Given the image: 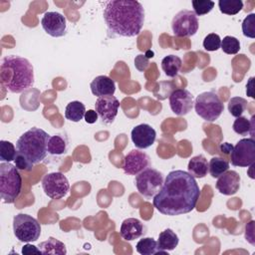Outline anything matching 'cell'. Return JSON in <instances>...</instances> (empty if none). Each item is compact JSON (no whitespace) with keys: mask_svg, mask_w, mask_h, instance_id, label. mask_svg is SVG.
<instances>
[{"mask_svg":"<svg viewBox=\"0 0 255 255\" xmlns=\"http://www.w3.org/2000/svg\"><path fill=\"white\" fill-rule=\"evenodd\" d=\"M162 173L157 169L147 167L135 176L134 184L137 191L144 197H153L163 184Z\"/></svg>","mask_w":255,"mask_h":255,"instance_id":"8","label":"cell"},{"mask_svg":"<svg viewBox=\"0 0 255 255\" xmlns=\"http://www.w3.org/2000/svg\"><path fill=\"white\" fill-rule=\"evenodd\" d=\"M120 233L123 239L132 241L144 234V226L141 221L136 218H127L121 225Z\"/></svg>","mask_w":255,"mask_h":255,"instance_id":"18","label":"cell"},{"mask_svg":"<svg viewBox=\"0 0 255 255\" xmlns=\"http://www.w3.org/2000/svg\"><path fill=\"white\" fill-rule=\"evenodd\" d=\"M247 109V101L242 97H233L228 102V111L231 116L238 118Z\"/></svg>","mask_w":255,"mask_h":255,"instance_id":"30","label":"cell"},{"mask_svg":"<svg viewBox=\"0 0 255 255\" xmlns=\"http://www.w3.org/2000/svg\"><path fill=\"white\" fill-rule=\"evenodd\" d=\"M187 169L188 173L194 178H203L208 172V161L202 154L195 155L189 160Z\"/></svg>","mask_w":255,"mask_h":255,"instance_id":"20","label":"cell"},{"mask_svg":"<svg viewBox=\"0 0 255 255\" xmlns=\"http://www.w3.org/2000/svg\"><path fill=\"white\" fill-rule=\"evenodd\" d=\"M181 59L175 55L165 56L161 61V68L164 74L169 78H174L177 76L181 68Z\"/></svg>","mask_w":255,"mask_h":255,"instance_id":"23","label":"cell"},{"mask_svg":"<svg viewBox=\"0 0 255 255\" xmlns=\"http://www.w3.org/2000/svg\"><path fill=\"white\" fill-rule=\"evenodd\" d=\"M232 148H233V146H232L230 143H228V142H223V143L220 145V149H221V151L224 152V153H229V152H231V151H232Z\"/></svg>","mask_w":255,"mask_h":255,"instance_id":"40","label":"cell"},{"mask_svg":"<svg viewBox=\"0 0 255 255\" xmlns=\"http://www.w3.org/2000/svg\"><path fill=\"white\" fill-rule=\"evenodd\" d=\"M22 189V177L18 168L10 162L0 163V195L4 203H13Z\"/></svg>","mask_w":255,"mask_h":255,"instance_id":"5","label":"cell"},{"mask_svg":"<svg viewBox=\"0 0 255 255\" xmlns=\"http://www.w3.org/2000/svg\"><path fill=\"white\" fill-rule=\"evenodd\" d=\"M254 223H255L254 220H251L249 223H247L246 231H245V238L252 245H255V242H254Z\"/></svg>","mask_w":255,"mask_h":255,"instance_id":"37","label":"cell"},{"mask_svg":"<svg viewBox=\"0 0 255 255\" xmlns=\"http://www.w3.org/2000/svg\"><path fill=\"white\" fill-rule=\"evenodd\" d=\"M220 45H221V39L219 35L215 33H209L208 35L205 36L203 40V48L209 52L217 51L220 48Z\"/></svg>","mask_w":255,"mask_h":255,"instance_id":"34","label":"cell"},{"mask_svg":"<svg viewBox=\"0 0 255 255\" xmlns=\"http://www.w3.org/2000/svg\"><path fill=\"white\" fill-rule=\"evenodd\" d=\"M243 35L248 38H255V14L251 13L242 22Z\"/></svg>","mask_w":255,"mask_h":255,"instance_id":"35","label":"cell"},{"mask_svg":"<svg viewBox=\"0 0 255 255\" xmlns=\"http://www.w3.org/2000/svg\"><path fill=\"white\" fill-rule=\"evenodd\" d=\"M22 253L23 254H42L40 249H38L35 245H32V244H26L23 246L22 248Z\"/></svg>","mask_w":255,"mask_h":255,"instance_id":"39","label":"cell"},{"mask_svg":"<svg viewBox=\"0 0 255 255\" xmlns=\"http://www.w3.org/2000/svg\"><path fill=\"white\" fill-rule=\"evenodd\" d=\"M254 119L255 117L253 116L251 120L246 119L245 117H238L233 123L232 128L233 130L240 134V135H246L247 133H250L253 137L254 135Z\"/></svg>","mask_w":255,"mask_h":255,"instance_id":"26","label":"cell"},{"mask_svg":"<svg viewBox=\"0 0 255 255\" xmlns=\"http://www.w3.org/2000/svg\"><path fill=\"white\" fill-rule=\"evenodd\" d=\"M218 7L221 13L226 15H235L243 8L241 0H219Z\"/></svg>","mask_w":255,"mask_h":255,"instance_id":"29","label":"cell"},{"mask_svg":"<svg viewBox=\"0 0 255 255\" xmlns=\"http://www.w3.org/2000/svg\"><path fill=\"white\" fill-rule=\"evenodd\" d=\"M220 48L225 54L234 55L237 54L240 50V42L233 36H226L223 38V40H221Z\"/></svg>","mask_w":255,"mask_h":255,"instance_id":"32","label":"cell"},{"mask_svg":"<svg viewBox=\"0 0 255 255\" xmlns=\"http://www.w3.org/2000/svg\"><path fill=\"white\" fill-rule=\"evenodd\" d=\"M229 168V162L220 156H214L208 162V172L214 178L219 177Z\"/></svg>","mask_w":255,"mask_h":255,"instance_id":"28","label":"cell"},{"mask_svg":"<svg viewBox=\"0 0 255 255\" xmlns=\"http://www.w3.org/2000/svg\"><path fill=\"white\" fill-rule=\"evenodd\" d=\"M13 231L16 239L20 242H34L41 235V225L31 215L20 213L13 218Z\"/></svg>","mask_w":255,"mask_h":255,"instance_id":"7","label":"cell"},{"mask_svg":"<svg viewBox=\"0 0 255 255\" xmlns=\"http://www.w3.org/2000/svg\"><path fill=\"white\" fill-rule=\"evenodd\" d=\"M67 147H68L67 140L63 136H61L60 134L50 135L48 139V144H47V149L50 154H53V155L63 154L67 151Z\"/></svg>","mask_w":255,"mask_h":255,"instance_id":"27","label":"cell"},{"mask_svg":"<svg viewBox=\"0 0 255 255\" xmlns=\"http://www.w3.org/2000/svg\"><path fill=\"white\" fill-rule=\"evenodd\" d=\"M49 137L50 135L44 129L32 128L17 139V153L24 156V158L34 166L46 157Z\"/></svg>","mask_w":255,"mask_h":255,"instance_id":"4","label":"cell"},{"mask_svg":"<svg viewBox=\"0 0 255 255\" xmlns=\"http://www.w3.org/2000/svg\"><path fill=\"white\" fill-rule=\"evenodd\" d=\"M41 25L44 31L55 38L62 37L67 32L66 18L58 12H46L41 19Z\"/></svg>","mask_w":255,"mask_h":255,"instance_id":"13","label":"cell"},{"mask_svg":"<svg viewBox=\"0 0 255 255\" xmlns=\"http://www.w3.org/2000/svg\"><path fill=\"white\" fill-rule=\"evenodd\" d=\"M120 102L115 96H105L98 98L95 104V111L105 124H112L119 111Z\"/></svg>","mask_w":255,"mask_h":255,"instance_id":"14","label":"cell"},{"mask_svg":"<svg viewBox=\"0 0 255 255\" xmlns=\"http://www.w3.org/2000/svg\"><path fill=\"white\" fill-rule=\"evenodd\" d=\"M86 113V107L82 102H70L65 109V118L71 122H80Z\"/></svg>","mask_w":255,"mask_h":255,"instance_id":"24","label":"cell"},{"mask_svg":"<svg viewBox=\"0 0 255 255\" xmlns=\"http://www.w3.org/2000/svg\"><path fill=\"white\" fill-rule=\"evenodd\" d=\"M98 117H99V115L97 114L96 111L89 110V111H86L84 119H85L86 123H88V124H95L98 121Z\"/></svg>","mask_w":255,"mask_h":255,"instance_id":"38","label":"cell"},{"mask_svg":"<svg viewBox=\"0 0 255 255\" xmlns=\"http://www.w3.org/2000/svg\"><path fill=\"white\" fill-rule=\"evenodd\" d=\"M179 242L178 236L176 235V233L167 228L163 231H161L158 235V239H157V245L158 248L163 251L164 253H166L167 251H171L173 249H175V247H177Z\"/></svg>","mask_w":255,"mask_h":255,"instance_id":"21","label":"cell"},{"mask_svg":"<svg viewBox=\"0 0 255 255\" xmlns=\"http://www.w3.org/2000/svg\"><path fill=\"white\" fill-rule=\"evenodd\" d=\"M148 166V155L145 152L140 151L139 149H132L125 156L123 169L127 174L137 175Z\"/></svg>","mask_w":255,"mask_h":255,"instance_id":"15","label":"cell"},{"mask_svg":"<svg viewBox=\"0 0 255 255\" xmlns=\"http://www.w3.org/2000/svg\"><path fill=\"white\" fill-rule=\"evenodd\" d=\"M191 3L194 10L193 12L196 16L205 15L209 13L214 7V2L211 0H192Z\"/></svg>","mask_w":255,"mask_h":255,"instance_id":"33","label":"cell"},{"mask_svg":"<svg viewBox=\"0 0 255 255\" xmlns=\"http://www.w3.org/2000/svg\"><path fill=\"white\" fill-rule=\"evenodd\" d=\"M39 249L41 253L45 255H65L67 253L65 244L54 237H49L48 240L41 242L39 244Z\"/></svg>","mask_w":255,"mask_h":255,"instance_id":"22","label":"cell"},{"mask_svg":"<svg viewBox=\"0 0 255 255\" xmlns=\"http://www.w3.org/2000/svg\"><path fill=\"white\" fill-rule=\"evenodd\" d=\"M1 85L10 93H22L34 85V69L23 57L11 55L2 59L0 66Z\"/></svg>","mask_w":255,"mask_h":255,"instance_id":"3","label":"cell"},{"mask_svg":"<svg viewBox=\"0 0 255 255\" xmlns=\"http://www.w3.org/2000/svg\"><path fill=\"white\" fill-rule=\"evenodd\" d=\"M42 187L48 197L52 199H60L68 193L70 183L68 178L62 172H51L43 177Z\"/></svg>","mask_w":255,"mask_h":255,"instance_id":"11","label":"cell"},{"mask_svg":"<svg viewBox=\"0 0 255 255\" xmlns=\"http://www.w3.org/2000/svg\"><path fill=\"white\" fill-rule=\"evenodd\" d=\"M198 19L191 10H181L171 21V29L175 37H191L198 30Z\"/></svg>","mask_w":255,"mask_h":255,"instance_id":"9","label":"cell"},{"mask_svg":"<svg viewBox=\"0 0 255 255\" xmlns=\"http://www.w3.org/2000/svg\"><path fill=\"white\" fill-rule=\"evenodd\" d=\"M103 17L110 37L137 36L144 23V9L138 1H105Z\"/></svg>","mask_w":255,"mask_h":255,"instance_id":"2","label":"cell"},{"mask_svg":"<svg viewBox=\"0 0 255 255\" xmlns=\"http://www.w3.org/2000/svg\"><path fill=\"white\" fill-rule=\"evenodd\" d=\"M91 92L98 98L105 96H114L116 92V84L110 77L101 75L96 77L90 84Z\"/></svg>","mask_w":255,"mask_h":255,"instance_id":"19","label":"cell"},{"mask_svg":"<svg viewBox=\"0 0 255 255\" xmlns=\"http://www.w3.org/2000/svg\"><path fill=\"white\" fill-rule=\"evenodd\" d=\"M241 177L235 170H227L216 181L217 190L224 195H233L240 188Z\"/></svg>","mask_w":255,"mask_h":255,"instance_id":"17","label":"cell"},{"mask_svg":"<svg viewBox=\"0 0 255 255\" xmlns=\"http://www.w3.org/2000/svg\"><path fill=\"white\" fill-rule=\"evenodd\" d=\"M17 149L14 144L8 140H0V160L10 162L15 159Z\"/></svg>","mask_w":255,"mask_h":255,"instance_id":"31","label":"cell"},{"mask_svg":"<svg viewBox=\"0 0 255 255\" xmlns=\"http://www.w3.org/2000/svg\"><path fill=\"white\" fill-rule=\"evenodd\" d=\"M200 197L195 178L183 170L170 171L153 196V206L164 215L175 216L192 211Z\"/></svg>","mask_w":255,"mask_h":255,"instance_id":"1","label":"cell"},{"mask_svg":"<svg viewBox=\"0 0 255 255\" xmlns=\"http://www.w3.org/2000/svg\"><path fill=\"white\" fill-rule=\"evenodd\" d=\"M231 163L234 166L248 167L255 162V140L253 137L240 139L230 152Z\"/></svg>","mask_w":255,"mask_h":255,"instance_id":"10","label":"cell"},{"mask_svg":"<svg viewBox=\"0 0 255 255\" xmlns=\"http://www.w3.org/2000/svg\"><path fill=\"white\" fill-rule=\"evenodd\" d=\"M131 140L138 149H145L151 146L156 138V131L147 124L135 126L130 132Z\"/></svg>","mask_w":255,"mask_h":255,"instance_id":"16","label":"cell"},{"mask_svg":"<svg viewBox=\"0 0 255 255\" xmlns=\"http://www.w3.org/2000/svg\"><path fill=\"white\" fill-rule=\"evenodd\" d=\"M149 66V61L148 58L145 57V55H137L134 59V67L139 71V72H143L147 69V67Z\"/></svg>","mask_w":255,"mask_h":255,"instance_id":"36","label":"cell"},{"mask_svg":"<svg viewBox=\"0 0 255 255\" xmlns=\"http://www.w3.org/2000/svg\"><path fill=\"white\" fill-rule=\"evenodd\" d=\"M169 106L176 116H185L194 106L193 96L186 89H175L169 96Z\"/></svg>","mask_w":255,"mask_h":255,"instance_id":"12","label":"cell"},{"mask_svg":"<svg viewBox=\"0 0 255 255\" xmlns=\"http://www.w3.org/2000/svg\"><path fill=\"white\" fill-rule=\"evenodd\" d=\"M194 109L201 119L212 123L221 116L224 106L217 94L213 92H203L196 97Z\"/></svg>","mask_w":255,"mask_h":255,"instance_id":"6","label":"cell"},{"mask_svg":"<svg viewBox=\"0 0 255 255\" xmlns=\"http://www.w3.org/2000/svg\"><path fill=\"white\" fill-rule=\"evenodd\" d=\"M135 249L137 253L141 255H152V254H158V253L165 254L163 251H161L158 248L157 241L154 240L152 237H145L140 239L136 243Z\"/></svg>","mask_w":255,"mask_h":255,"instance_id":"25","label":"cell"}]
</instances>
